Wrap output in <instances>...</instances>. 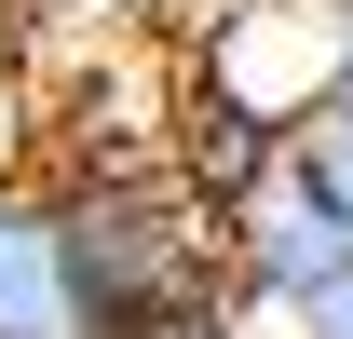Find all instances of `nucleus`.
<instances>
[{
	"label": "nucleus",
	"mask_w": 353,
	"mask_h": 339,
	"mask_svg": "<svg viewBox=\"0 0 353 339\" xmlns=\"http://www.w3.org/2000/svg\"><path fill=\"white\" fill-rule=\"evenodd\" d=\"M231 285L285 339H353V204L312 176V150H285L231 204Z\"/></svg>",
	"instance_id": "f03ea898"
},
{
	"label": "nucleus",
	"mask_w": 353,
	"mask_h": 339,
	"mask_svg": "<svg viewBox=\"0 0 353 339\" xmlns=\"http://www.w3.org/2000/svg\"><path fill=\"white\" fill-rule=\"evenodd\" d=\"M326 123H353V28H340V82H326Z\"/></svg>",
	"instance_id": "423d86ee"
},
{
	"label": "nucleus",
	"mask_w": 353,
	"mask_h": 339,
	"mask_svg": "<svg viewBox=\"0 0 353 339\" xmlns=\"http://www.w3.org/2000/svg\"><path fill=\"white\" fill-rule=\"evenodd\" d=\"M68 271H82V339H218L245 326L231 285V204L190 190V163H95L54 190Z\"/></svg>",
	"instance_id": "f257e3e1"
},
{
	"label": "nucleus",
	"mask_w": 353,
	"mask_h": 339,
	"mask_svg": "<svg viewBox=\"0 0 353 339\" xmlns=\"http://www.w3.org/2000/svg\"><path fill=\"white\" fill-rule=\"evenodd\" d=\"M299 150H312V176H326V190H340V204H353V123H312Z\"/></svg>",
	"instance_id": "39448f33"
},
{
	"label": "nucleus",
	"mask_w": 353,
	"mask_h": 339,
	"mask_svg": "<svg viewBox=\"0 0 353 339\" xmlns=\"http://www.w3.org/2000/svg\"><path fill=\"white\" fill-rule=\"evenodd\" d=\"M0 339H82L68 217H54L41 190H0Z\"/></svg>",
	"instance_id": "7ed1b4c3"
},
{
	"label": "nucleus",
	"mask_w": 353,
	"mask_h": 339,
	"mask_svg": "<svg viewBox=\"0 0 353 339\" xmlns=\"http://www.w3.org/2000/svg\"><path fill=\"white\" fill-rule=\"evenodd\" d=\"M218 339H245V326H218Z\"/></svg>",
	"instance_id": "0eeeda50"
},
{
	"label": "nucleus",
	"mask_w": 353,
	"mask_h": 339,
	"mask_svg": "<svg viewBox=\"0 0 353 339\" xmlns=\"http://www.w3.org/2000/svg\"><path fill=\"white\" fill-rule=\"evenodd\" d=\"M285 150H299V123H272V109H245V95H218V82L176 109V163H190V190H204V204H245Z\"/></svg>",
	"instance_id": "20e7f679"
}]
</instances>
